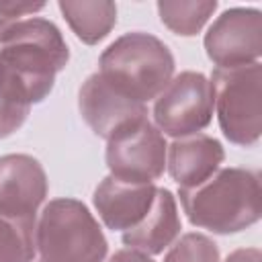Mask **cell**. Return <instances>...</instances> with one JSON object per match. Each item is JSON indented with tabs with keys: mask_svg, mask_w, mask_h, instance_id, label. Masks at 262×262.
<instances>
[{
	"mask_svg": "<svg viewBox=\"0 0 262 262\" xmlns=\"http://www.w3.org/2000/svg\"><path fill=\"white\" fill-rule=\"evenodd\" d=\"M158 186L154 182H127L104 176L92 194V205L100 221L111 231H127L149 213Z\"/></svg>",
	"mask_w": 262,
	"mask_h": 262,
	"instance_id": "obj_11",
	"label": "cell"
},
{
	"mask_svg": "<svg viewBox=\"0 0 262 262\" xmlns=\"http://www.w3.org/2000/svg\"><path fill=\"white\" fill-rule=\"evenodd\" d=\"M33 106V98L23 80L0 63V139L23 127Z\"/></svg>",
	"mask_w": 262,
	"mask_h": 262,
	"instance_id": "obj_16",
	"label": "cell"
},
{
	"mask_svg": "<svg viewBox=\"0 0 262 262\" xmlns=\"http://www.w3.org/2000/svg\"><path fill=\"white\" fill-rule=\"evenodd\" d=\"M61 10L72 33L86 45H96L117 25V4L111 0H59Z\"/></svg>",
	"mask_w": 262,
	"mask_h": 262,
	"instance_id": "obj_14",
	"label": "cell"
},
{
	"mask_svg": "<svg viewBox=\"0 0 262 262\" xmlns=\"http://www.w3.org/2000/svg\"><path fill=\"white\" fill-rule=\"evenodd\" d=\"M164 262H221V254L219 246L209 235L190 231L170 246Z\"/></svg>",
	"mask_w": 262,
	"mask_h": 262,
	"instance_id": "obj_18",
	"label": "cell"
},
{
	"mask_svg": "<svg viewBox=\"0 0 262 262\" xmlns=\"http://www.w3.org/2000/svg\"><path fill=\"white\" fill-rule=\"evenodd\" d=\"M166 137L145 119L108 139L104 160L115 178L127 182H154L166 170Z\"/></svg>",
	"mask_w": 262,
	"mask_h": 262,
	"instance_id": "obj_7",
	"label": "cell"
},
{
	"mask_svg": "<svg viewBox=\"0 0 262 262\" xmlns=\"http://www.w3.org/2000/svg\"><path fill=\"white\" fill-rule=\"evenodd\" d=\"M225 149L219 139L194 133L174 139L166 149V168L178 188H190L219 170Z\"/></svg>",
	"mask_w": 262,
	"mask_h": 262,
	"instance_id": "obj_12",
	"label": "cell"
},
{
	"mask_svg": "<svg viewBox=\"0 0 262 262\" xmlns=\"http://www.w3.org/2000/svg\"><path fill=\"white\" fill-rule=\"evenodd\" d=\"M213 88L203 72H180L154 102V123L174 139L201 133L213 121Z\"/></svg>",
	"mask_w": 262,
	"mask_h": 262,
	"instance_id": "obj_6",
	"label": "cell"
},
{
	"mask_svg": "<svg viewBox=\"0 0 262 262\" xmlns=\"http://www.w3.org/2000/svg\"><path fill=\"white\" fill-rule=\"evenodd\" d=\"M39 262H43V260H39Z\"/></svg>",
	"mask_w": 262,
	"mask_h": 262,
	"instance_id": "obj_22",
	"label": "cell"
},
{
	"mask_svg": "<svg viewBox=\"0 0 262 262\" xmlns=\"http://www.w3.org/2000/svg\"><path fill=\"white\" fill-rule=\"evenodd\" d=\"M49 192L41 162L29 154L0 156V215L37 221V211Z\"/></svg>",
	"mask_w": 262,
	"mask_h": 262,
	"instance_id": "obj_10",
	"label": "cell"
},
{
	"mask_svg": "<svg viewBox=\"0 0 262 262\" xmlns=\"http://www.w3.org/2000/svg\"><path fill=\"white\" fill-rule=\"evenodd\" d=\"M45 8V2H18V0H0V39L20 16Z\"/></svg>",
	"mask_w": 262,
	"mask_h": 262,
	"instance_id": "obj_19",
	"label": "cell"
},
{
	"mask_svg": "<svg viewBox=\"0 0 262 262\" xmlns=\"http://www.w3.org/2000/svg\"><path fill=\"white\" fill-rule=\"evenodd\" d=\"M213 106L219 127L235 145L250 147L262 133V66L260 61L211 72Z\"/></svg>",
	"mask_w": 262,
	"mask_h": 262,
	"instance_id": "obj_5",
	"label": "cell"
},
{
	"mask_svg": "<svg viewBox=\"0 0 262 262\" xmlns=\"http://www.w3.org/2000/svg\"><path fill=\"white\" fill-rule=\"evenodd\" d=\"M68 61L70 47L61 31L43 16L16 20L0 39V63L23 80L33 104L51 94L55 76Z\"/></svg>",
	"mask_w": 262,
	"mask_h": 262,
	"instance_id": "obj_3",
	"label": "cell"
},
{
	"mask_svg": "<svg viewBox=\"0 0 262 262\" xmlns=\"http://www.w3.org/2000/svg\"><path fill=\"white\" fill-rule=\"evenodd\" d=\"M37 221L0 215V262H33Z\"/></svg>",
	"mask_w": 262,
	"mask_h": 262,
	"instance_id": "obj_17",
	"label": "cell"
},
{
	"mask_svg": "<svg viewBox=\"0 0 262 262\" xmlns=\"http://www.w3.org/2000/svg\"><path fill=\"white\" fill-rule=\"evenodd\" d=\"M225 262H262V252L258 248H239L233 250Z\"/></svg>",
	"mask_w": 262,
	"mask_h": 262,
	"instance_id": "obj_21",
	"label": "cell"
},
{
	"mask_svg": "<svg viewBox=\"0 0 262 262\" xmlns=\"http://www.w3.org/2000/svg\"><path fill=\"white\" fill-rule=\"evenodd\" d=\"M78 108L92 133L106 141L147 119V106L143 102L117 92L98 72L90 74L80 86Z\"/></svg>",
	"mask_w": 262,
	"mask_h": 262,
	"instance_id": "obj_9",
	"label": "cell"
},
{
	"mask_svg": "<svg viewBox=\"0 0 262 262\" xmlns=\"http://www.w3.org/2000/svg\"><path fill=\"white\" fill-rule=\"evenodd\" d=\"M174 68L170 47L143 31L117 37L98 57L100 78L117 92L143 104L160 96L174 78Z\"/></svg>",
	"mask_w": 262,
	"mask_h": 262,
	"instance_id": "obj_2",
	"label": "cell"
},
{
	"mask_svg": "<svg viewBox=\"0 0 262 262\" xmlns=\"http://www.w3.org/2000/svg\"><path fill=\"white\" fill-rule=\"evenodd\" d=\"M186 219L201 229L229 235L248 229L262 215L260 172L250 168H219L190 188H178Z\"/></svg>",
	"mask_w": 262,
	"mask_h": 262,
	"instance_id": "obj_1",
	"label": "cell"
},
{
	"mask_svg": "<svg viewBox=\"0 0 262 262\" xmlns=\"http://www.w3.org/2000/svg\"><path fill=\"white\" fill-rule=\"evenodd\" d=\"M108 262H154L151 256L139 252V250H131V248H123V250H117Z\"/></svg>",
	"mask_w": 262,
	"mask_h": 262,
	"instance_id": "obj_20",
	"label": "cell"
},
{
	"mask_svg": "<svg viewBox=\"0 0 262 262\" xmlns=\"http://www.w3.org/2000/svg\"><path fill=\"white\" fill-rule=\"evenodd\" d=\"M217 6V0H160L156 4L162 25L180 37L201 33Z\"/></svg>",
	"mask_w": 262,
	"mask_h": 262,
	"instance_id": "obj_15",
	"label": "cell"
},
{
	"mask_svg": "<svg viewBox=\"0 0 262 262\" xmlns=\"http://www.w3.org/2000/svg\"><path fill=\"white\" fill-rule=\"evenodd\" d=\"M182 223L176 205V196L168 188H158L149 213L139 225L123 231L121 239L127 248L139 250L147 256L162 254L180 235Z\"/></svg>",
	"mask_w": 262,
	"mask_h": 262,
	"instance_id": "obj_13",
	"label": "cell"
},
{
	"mask_svg": "<svg viewBox=\"0 0 262 262\" xmlns=\"http://www.w3.org/2000/svg\"><path fill=\"white\" fill-rule=\"evenodd\" d=\"M43 262H102L108 242L90 209L72 196L49 201L35 227Z\"/></svg>",
	"mask_w": 262,
	"mask_h": 262,
	"instance_id": "obj_4",
	"label": "cell"
},
{
	"mask_svg": "<svg viewBox=\"0 0 262 262\" xmlns=\"http://www.w3.org/2000/svg\"><path fill=\"white\" fill-rule=\"evenodd\" d=\"M203 45L217 68L256 63L262 53V12L244 6L223 10L207 29Z\"/></svg>",
	"mask_w": 262,
	"mask_h": 262,
	"instance_id": "obj_8",
	"label": "cell"
}]
</instances>
